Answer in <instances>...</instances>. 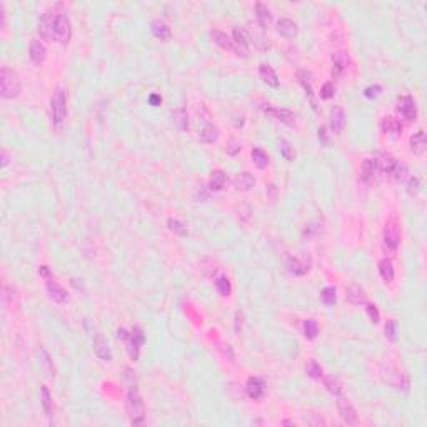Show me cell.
<instances>
[{
  "label": "cell",
  "mask_w": 427,
  "mask_h": 427,
  "mask_svg": "<svg viewBox=\"0 0 427 427\" xmlns=\"http://www.w3.org/2000/svg\"><path fill=\"white\" fill-rule=\"evenodd\" d=\"M39 34L44 39L57 40L60 44H68L72 37V23L65 14H52L47 12L39 23Z\"/></svg>",
  "instance_id": "obj_1"
},
{
  "label": "cell",
  "mask_w": 427,
  "mask_h": 427,
  "mask_svg": "<svg viewBox=\"0 0 427 427\" xmlns=\"http://www.w3.org/2000/svg\"><path fill=\"white\" fill-rule=\"evenodd\" d=\"M127 414L130 417V422H132L134 426H139L144 422V417H145L144 401H142L137 385L132 384V382L129 384V392H127Z\"/></svg>",
  "instance_id": "obj_2"
},
{
  "label": "cell",
  "mask_w": 427,
  "mask_h": 427,
  "mask_svg": "<svg viewBox=\"0 0 427 427\" xmlns=\"http://www.w3.org/2000/svg\"><path fill=\"white\" fill-rule=\"evenodd\" d=\"M22 84H20L19 75L9 67L0 68V95L3 99H15L20 93Z\"/></svg>",
  "instance_id": "obj_3"
},
{
  "label": "cell",
  "mask_w": 427,
  "mask_h": 427,
  "mask_svg": "<svg viewBox=\"0 0 427 427\" xmlns=\"http://www.w3.org/2000/svg\"><path fill=\"white\" fill-rule=\"evenodd\" d=\"M67 113V100H65V92L62 89H57L55 93L50 99V115L54 124H62Z\"/></svg>",
  "instance_id": "obj_4"
},
{
  "label": "cell",
  "mask_w": 427,
  "mask_h": 427,
  "mask_svg": "<svg viewBox=\"0 0 427 427\" xmlns=\"http://www.w3.org/2000/svg\"><path fill=\"white\" fill-rule=\"evenodd\" d=\"M144 332H142L140 327H134L132 329V334L127 337V352L130 356L132 360H137L139 359V349H140V344H144Z\"/></svg>",
  "instance_id": "obj_5"
},
{
  "label": "cell",
  "mask_w": 427,
  "mask_h": 427,
  "mask_svg": "<svg viewBox=\"0 0 427 427\" xmlns=\"http://www.w3.org/2000/svg\"><path fill=\"white\" fill-rule=\"evenodd\" d=\"M337 410H339V414H340V417H342V421L347 422L349 426H354L357 422V412H356V409H354L351 402H349L342 396H337Z\"/></svg>",
  "instance_id": "obj_6"
},
{
  "label": "cell",
  "mask_w": 427,
  "mask_h": 427,
  "mask_svg": "<svg viewBox=\"0 0 427 427\" xmlns=\"http://www.w3.org/2000/svg\"><path fill=\"white\" fill-rule=\"evenodd\" d=\"M379 174H381V167H379L377 158H365L362 162V170H360L362 180L367 182V184H372V182L377 180Z\"/></svg>",
  "instance_id": "obj_7"
},
{
  "label": "cell",
  "mask_w": 427,
  "mask_h": 427,
  "mask_svg": "<svg viewBox=\"0 0 427 427\" xmlns=\"http://www.w3.org/2000/svg\"><path fill=\"white\" fill-rule=\"evenodd\" d=\"M397 112H399L405 120H409V122L416 120L417 109H416V102H414L412 97L410 95L402 97V99L399 100V105H397Z\"/></svg>",
  "instance_id": "obj_8"
},
{
  "label": "cell",
  "mask_w": 427,
  "mask_h": 427,
  "mask_svg": "<svg viewBox=\"0 0 427 427\" xmlns=\"http://www.w3.org/2000/svg\"><path fill=\"white\" fill-rule=\"evenodd\" d=\"M345 127V112L340 105H334L331 111V129L336 135L342 134V130Z\"/></svg>",
  "instance_id": "obj_9"
},
{
  "label": "cell",
  "mask_w": 427,
  "mask_h": 427,
  "mask_svg": "<svg viewBox=\"0 0 427 427\" xmlns=\"http://www.w3.org/2000/svg\"><path fill=\"white\" fill-rule=\"evenodd\" d=\"M399 246V232L394 222H389L384 230V247L390 252H394Z\"/></svg>",
  "instance_id": "obj_10"
},
{
  "label": "cell",
  "mask_w": 427,
  "mask_h": 427,
  "mask_svg": "<svg viewBox=\"0 0 427 427\" xmlns=\"http://www.w3.org/2000/svg\"><path fill=\"white\" fill-rule=\"evenodd\" d=\"M210 39H212L219 47H222L224 50H229V52H235V54H239V50H237V47H235L234 40H230L229 35L224 34V32L210 30Z\"/></svg>",
  "instance_id": "obj_11"
},
{
  "label": "cell",
  "mask_w": 427,
  "mask_h": 427,
  "mask_svg": "<svg viewBox=\"0 0 427 427\" xmlns=\"http://www.w3.org/2000/svg\"><path fill=\"white\" fill-rule=\"evenodd\" d=\"M277 32L286 39H294L299 34V27L294 20L291 19H280L277 22Z\"/></svg>",
  "instance_id": "obj_12"
},
{
  "label": "cell",
  "mask_w": 427,
  "mask_h": 427,
  "mask_svg": "<svg viewBox=\"0 0 427 427\" xmlns=\"http://www.w3.org/2000/svg\"><path fill=\"white\" fill-rule=\"evenodd\" d=\"M45 289H47V294H48V297H50L52 300H54V302H59V304H62V302H65V300L68 299L67 292H65L64 289L60 287L59 284L55 282V280L48 279V280H47V286H45Z\"/></svg>",
  "instance_id": "obj_13"
},
{
  "label": "cell",
  "mask_w": 427,
  "mask_h": 427,
  "mask_svg": "<svg viewBox=\"0 0 427 427\" xmlns=\"http://www.w3.org/2000/svg\"><path fill=\"white\" fill-rule=\"evenodd\" d=\"M93 351H95L97 357H100L102 360H112V352H111V347H109L107 340L104 339L100 334L95 336V339H93Z\"/></svg>",
  "instance_id": "obj_14"
},
{
  "label": "cell",
  "mask_w": 427,
  "mask_h": 427,
  "mask_svg": "<svg viewBox=\"0 0 427 427\" xmlns=\"http://www.w3.org/2000/svg\"><path fill=\"white\" fill-rule=\"evenodd\" d=\"M264 392H266V384H264L262 379H259V377H250V379L247 381V394H249L250 399L254 401L260 399V397L264 396Z\"/></svg>",
  "instance_id": "obj_15"
},
{
  "label": "cell",
  "mask_w": 427,
  "mask_h": 427,
  "mask_svg": "<svg viewBox=\"0 0 427 427\" xmlns=\"http://www.w3.org/2000/svg\"><path fill=\"white\" fill-rule=\"evenodd\" d=\"M332 64H334L332 77H334V79H339L349 65V55L345 54V52H336V54L332 55Z\"/></svg>",
  "instance_id": "obj_16"
},
{
  "label": "cell",
  "mask_w": 427,
  "mask_h": 427,
  "mask_svg": "<svg viewBox=\"0 0 427 427\" xmlns=\"http://www.w3.org/2000/svg\"><path fill=\"white\" fill-rule=\"evenodd\" d=\"M28 54H30V59L32 62L35 64H42L45 60V55H47V50H45V45H44L40 40L34 39L30 42V48H28Z\"/></svg>",
  "instance_id": "obj_17"
},
{
  "label": "cell",
  "mask_w": 427,
  "mask_h": 427,
  "mask_svg": "<svg viewBox=\"0 0 427 427\" xmlns=\"http://www.w3.org/2000/svg\"><path fill=\"white\" fill-rule=\"evenodd\" d=\"M345 297H347L349 302L354 304V306L365 304V300H367V295H365L364 289L360 286H356V284H352V286L347 287V294H345Z\"/></svg>",
  "instance_id": "obj_18"
},
{
  "label": "cell",
  "mask_w": 427,
  "mask_h": 427,
  "mask_svg": "<svg viewBox=\"0 0 427 427\" xmlns=\"http://www.w3.org/2000/svg\"><path fill=\"white\" fill-rule=\"evenodd\" d=\"M427 149V142H426V132L424 130H419L417 134H414L410 137V150H412L416 156H422Z\"/></svg>",
  "instance_id": "obj_19"
},
{
  "label": "cell",
  "mask_w": 427,
  "mask_h": 427,
  "mask_svg": "<svg viewBox=\"0 0 427 427\" xmlns=\"http://www.w3.org/2000/svg\"><path fill=\"white\" fill-rule=\"evenodd\" d=\"M199 139L202 142H207V144H214V142L219 139V130L215 129L210 122H205V124L199 129Z\"/></svg>",
  "instance_id": "obj_20"
},
{
  "label": "cell",
  "mask_w": 427,
  "mask_h": 427,
  "mask_svg": "<svg viewBox=\"0 0 427 427\" xmlns=\"http://www.w3.org/2000/svg\"><path fill=\"white\" fill-rule=\"evenodd\" d=\"M255 185V179L250 176L249 172H241L237 177L234 179V187L241 192H247L252 187Z\"/></svg>",
  "instance_id": "obj_21"
},
{
  "label": "cell",
  "mask_w": 427,
  "mask_h": 427,
  "mask_svg": "<svg viewBox=\"0 0 427 427\" xmlns=\"http://www.w3.org/2000/svg\"><path fill=\"white\" fill-rule=\"evenodd\" d=\"M259 74H260V79H262L267 85H270V87H279V79H277V75H275V72L272 70L270 65L260 64Z\"/></svg>",
  "instance_id": "obj_22"
},
{
  "label": "cell",
  "mask_w": 427,
  "mask_h": 427,
  "mask_svg": "<svg viewBox=\"0 0 427 427\" xmlns=\"http://www.w3.org/2000/svg\"><path fill=\"white\" fill-rule=\"evenodd\" d=\"M150 30H152V34L160 40L170 39V27L165 22H162V20H154V22L150 23Z\"/></svg>",
  "instance_id": "obj_23"
},
{
  "label": "cell",
  "mask_w": 427,
  "mask_h": 427,
  "mask_svg": "<svg viewBox=\"0 0 427 427\" xmlns=\"http://www.w3.org/2000/svg\"><path fill=\"white\" fill-rule=\"evenodd\" d=\"M172 124L179 130H187V127H189V117H187V111L184 107H179L172 112Z\"/></svg>",
  "instance_id": "obj_24"
},
{
  "label": "cell",
  "mask_w": 427,
  "mask_h": 427,
  "mask_svg": "<svg viewBox=\"0 0 427 427\" xmlns=\"http://www.w3.org/2000/svg\"><path fill=\"white\" fill-rule=\"evenodd\" d=\"M266 112H269L270 115L277 117L280 122L287 125H295V115L291 111H286V109H266Z\"/></svg>",
  "instance_id": "obj_25"
},
{
  "label": "cell",
  "mask_w": 427,
  "mask_h": 427,
  "mask_svg": "<svg viewBox=\"0 0 427 427\" xmlns=\"http://www.w3.org/2000/svg\"><path fill=\"white\" fill-rule=\"evenodd\" d=\"M255 12H257L259 25L262 27V28L269 27L270 23H272V14H270V10L267 9V7L264 5V3H257V5H255Z\"/></svg>",
  "instance_id": "obj_26"
},
{
  "label": "cell",
  "mask_w": 427,
  "mask_h": 427,
  "mask_svg": "<svg viewBox=\"0 0 427 427\" xmlns=\"http://www.w3.org/2000/svg\"><path fill=\"white\" fill-rule=\"evenodd\" d=\"M234 44L239 50V55H244V57L249 55V45H247V40L237 27L234 28Z\"/></svg>",
  "instance_id": "obj_27"
},
{
  "label": "cell",
  "mask_w": 427,
  "mask_h": 427,
  "mask_svg": "<svg viewBox=\"0 0 427 427\" xmlns=\"http://www.w3.org/2000/svg\"><path fill=\"white\" fill-rule=\"evenodd\" d=\"M227 182V176L222 172V170H214L212 176H210V182H209V189L210 190H222L224 185Z\"/></svg>",
  "instance_id": "obj_28"
},
{
  "label": "cell",
  "mask_w": 427,
  "mask_h": 427,
  "mask_svg": "<svg viewBox=\"0 0 427 427\" xmlns=\"http://www.w3.org/2000/svg\"><path fill=\"white\" fill-rule=\"evenodd\" d=\"M379 272H381L382 279H384V282L390 284L394 280V266L389 259H382L379 262Z\"/></svg>",
  "instance_id": "obj_29"
},
{
  "label": "cell",
  "mask_w": 427,
  "mask_h": 427,
  "mask_svg": "<svg viewBox=\"0 0 427 427\" xmlns=\"http://www.w3.org/2000/svg\"><path fill=\"white\" fill-rule=\"evenodd\" d=\"M289 270L292 272V274H295V275H304L306 274V272L309 270V264H306V262H300L299 259H295V257H291L289 259Z\"/></svg>",
  "instance_id": "obj_30"
},
{
  "label": "cell",
  "mask_w": 427,
  "mask_h": 427,
  "mask_svg": "<svg viewBox=\"0 0 427 427\" xmlns=\"http://www.w3.org/2000/svg\"><path fill=\"white\" fill-rule=\"evenodd\" d=\"M389 176L392 177L394 180H397V182L405 180V179H407V167H405L404 164H401V162L397 160L396 164H394V167L390 169Z\"/></svg>",
  "instance_id": "obj_31"
},
{
  "label": "cell",
  "mask_w": 427,
  "mask_h": 427,
  "mask_svg": "<svg viewBox=\"0 0 427 427\" xmlns=\"http://www.w3.org/2000/svg\"><path fill=\"white\" fill-rule=\"evenodd\" d=\"M252 160L257 165L259 169H266L269 165V156L264 152L262 149H254L252 150Z\"/></svg>",
  "instance_id": "obj_32"
},
{
  "label": "cell",
  "mask_w": 427,
  "mask_h": 427,
  "mask_svg": "<svg viewBox=\"0 0 427 427\" xmlns=\"http://www.w3.org/2000/svg\"><path fill=\"white\" fill-rule=\"evenodd\" d=\"M382 130H384L385 134H401V124L399 120H396L394 117H385L384 120H382Z\"/></svg>",
  "instance_id": "obj_33"
},
{
  "label": "cell",
  "mask_w": 427,
  "mask_h": 427,
  "mask_svg": "<svg viewBox=\"0 0 427 427\" xmlns=\"http://www.w3.org/2000/svg\"><path fill=\"white\" fill-rule=\"evenodd\" d=\"M320 299L325 306H334L336 300H337V292H336V287H325L322 292H320Z\"/></svg>",
  "instance_id": "obj_34"
},
{
  "label": "cell",
  "mask_w": 427,
  "mask_h": 427,
  "mask_svg": "<svg viewBox=\"0 0 427 427\" xmlns=\"http://www.w3.org/2000/svg\"><path fill=\"white\" fill-rule=\"evenodd\" d=\"M279 149H280V154H282V157L286 158V160H289V162H292L295 158V150H294V147H292L291 144H289L287 140H280L279 142Z\"/></svg>",
  "instance_id": "obj_35"
},
{
  "label": "cell",
  "mask_w": 427,
  "mask_h": 427,
  "mask_svg": "<svg viewBox=\"0 0 427 427\" xmlns=\"http://www.w3.org/2000/svg\"><path fill=\"white\" fill-rule=\"evenodd\" d=\"M304 332H306V337L309 340H314L317 334H319V327H317V322L314 319H307L304 322Z\"/></svg>",
  "instance_id": "obj_36"
},
{
  "label": "cell",
  "mask_w": 427,
  "mask_h": 427,
  "mask_svg": "<svg viewBox=\"0 0 427 427\" xmlns=\"http://www.w3.org/2000/svg\"><path fill=\"white\" fill-rule=\"evenodd\" d=\"M325 387H327V390L331 394H334V396H339L340 389H342V384H340V381L337 379V377L329 376V377H325Z\"/></svg>",
  "instance_id": "obj_37"
},
{
  "label": "cell",
  "mask_w": 427,
  "mask_h": 427,
  "mask_svg": "<svg viewBox=\"0 0 427 427\" xmlns=\"http://www.w3.org/2000/svg\"><path fill=\"white\" fill-rule=\"evenodd\" d=\"M215 287H217L219 294L222 295V297H227V295H230V291H232V287H230V282L227 277H219L217 280H215Z\"/></svg>",
  "instance_id": "obj_38"
},
{
  "label": "cell",
  "mask_w": 427,
  "mask_h": 427,
  "mask_svg": "<svg viewBox=\"0 0 427 427\" xmlns=\"http://www.w3.org/2000/svg\"><path fill=\"white\" fill-rule=\"evenodd\" d=\"M40 394H42V405H44V410H45V414L48 417L52 416V397H50V392H48V389L45 387V385H42V389H40Z\"/></svg>",
  "instance_id": "obj_39"
},
{
  "label": "cell",
  "mask_w": 427,
  "mask_h": 427,
  "mask_svg": "<svg viewBox=\"0 0 427 427\" xmlns=\"http://www.w3.org/2000/svg\"><path fill=\"white\" fill-rule=\"evenodd\" d=\"M307 374L312 379H320V377H322V367H320L314 359H311L307 364Z\"/></svg>",
  "instance_id": "obj_40"
},
{
  "label": "cell",
  "mask_w": 427,
  "mask_h": 427,
  "mask_svg": "<svg viewBox=\"0 0 427 427\" xmlns=\"http://www.w3.org/2000/svg\"><path fill=\"white\" fill-rule=\"evenodd\" d=\"M385 337L392 342L397 340V322L394 319L387 320V324H385Z\"/></svg>",
  "instance_id": "obj_41"
},
{
  "label": "cell",
  "mask_w": 427,
  "mask_h": 427,
  "mask_svg": "<svg viewBox=\"0 0 427 427\" xmlns=\"http://www.w3.org/2000/svg\"><path fill=\"white\" fill-rule=\"evenodd\" d=\"M167 224H169V229L172 230V232H176L179 235H187V227L182 222L176 221V219H169Z\"/></svg>",
  "instance_id": "obj_42"
},
{
  "label": "cell",
  "mask_w": 427,
  "mask_h": 427,
  "mask_svg": "<svg viewBox=\"0 0 427 427\" xmlns=\"http://www.w3.org/2000/svg\"><path fill=\"white\" fill-rule=\"evenodd\" d=\"M334 92H336V89H334V85H332V82H327V84H324L322 85V89H320V99H331V97H334Z\"/></svg>",
  "instance_id": "obj_43"
},
{
  "label": "cell",
  "mask_w": 427,
  "mask_h": 427,
  "mask_svg": "<svg viewBox=\"0 0 427 427\" xmlns=\"http://www.w3.org/2000/svg\"><path fill=\"white\" fill-rule=\"evenodd\" d=\"M381 85H369L367 89H365L364 90V97L365 99H377V97H379V93H381Z\"/></svg>",
  "instance_id": "obj_44"
},
{
  "label": "cell",
  "mask_w": 427,
  "mask_h": 427,
  "mask_svg": "<svg viewBox=\"0 0 427 427\" xmlns=\"http://www.w3.org/2000/svg\"><path fill=\"white\" fill-rule=\"evenodd\" d=\"M419 189H421V182H419V179H416V177H412V179H409V184H407V190L410 194H417L419 192Z\"/></svg>",
  "instance_id": "obj_45"
},
{
  "label": "cell",
  "mask_w": 427,
  "mask_h": 427,
  "mask_svg": "<svg viewBox=\"0 0 427 427\" xmlns=\"http://www.w3.org/2000/svg\"><path fill=\"white\" fill-rule=\"evenodd\" d=\"M367 314H369V317H371V320L372 322H379L381 320V315H379V311H377V307L376 306H372V304H369L367 306Z\"/></svg>",
  "instance_id": "obj_46"
},
{
  "label": "cell",
  "mask_w": 427,
  "mask_h": 427,
  "mask_svg": "<svg viewBox=\"0 0 427 427\" xmlns=\"http://www.w3.org/2000/svg\"><path fill=\"white\" fill-rule=\"evenodd\" d=\"M40 356H42V362H44V367L47 369V372L52 376V365H50V356L45 352V349H40Z\"/></svg>",
  "instance_id": "obj_47"
},
{
  "label": "cell",
  "mask_w": 427,
  "mask_h": 427,
  "mask_svg": "<svg viewBox=\"0 0 427 427\" xmlns=\"http://www.w3.org/2000/svg\"><path fill=\"white\" fill-rule=\"evenodd\" d=\"M319 140H322V144L327 145V134H325V127L319 129Z\"/></svg>",
  "instance_id": "obj_48"
},
{
  "label": "cell",
  "mask_w": 427,
  "mask_h": 427,
  "mask_svg": "<svg viewBox=\"0 0 427 427\" xmlns=\"http://www.w3.org/2000/svg\"><path fill=\"white\" fill-rule=\"evenodd\" d=\"M149 102L152 104V105H157V104H160V102H162V97H158V95H156V93H154V95H150Z\"/></svg>",
  "instance_id": "obj_49"
},
{
  "label": "cell",
  "mask_w": 427,
  "mask_h": 427,
  "mask_svg": "<svg viewBox=\"0 0 427 427\" xmlns=\"http://www.w3.org/2000/svg\"><path fill=\"white\" fill-rule=\"evenodd\" d=\"M7 164H9V156H7L5 150H2V165L3 167H7Z\"/></svg>",
  "instance_id": "obj_50"
},
{
  "label": "cell",
  "mask_w": 427,
  "mask_h": 427,
  "mask_svg": "<svg viewBox=\"0 0 427 427\" xmlns=\"http://www.w3.org/2000/svg\"><path fill=\"white\" fill-rule=\"evenodd\" d=\"M39 274H40V275H44V277H48V267H47V266H42V267H40V269H39Z\"/></svg>",
  "instance_id": "obj_51"
}]
</instances>
